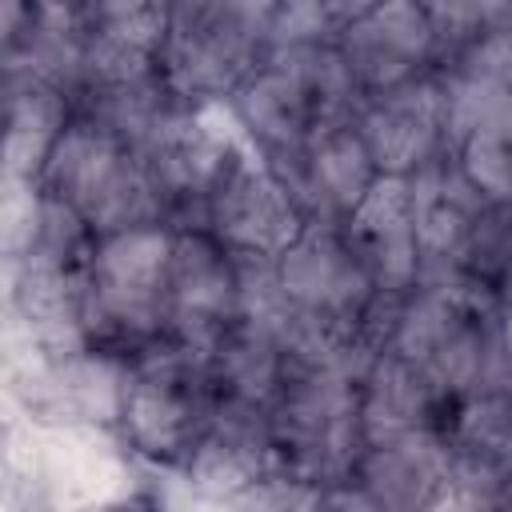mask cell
I'll use <instances>...</instances> for the list:
<instances>
[{
    "label": "cell",
    "mask_w": 512,
    "mask_h": 512,
    "mask_svg": "<svg viewBox=\"0 0 512 512\" xmlns=\"http://www.w3.org/2000/svg\"><path fill=\"white\" fill-rule=\"evenodd\" d=\"M364 96L336 44L272 48L232 92L228 112L240 136L268 160H292L328 120H352Z\"/></svg>",
    "instance_id": "obj_1"
},
{
    "label": "cell",
    "mask_w": 512,
    "mask_h": 512,
    "mask_svg": "<svg viewBox=\"0 0 512 512\" xmlns=\"http://www.w3.org/2000/svg\"><path fill=\"white\" fill-rule=\"evenodd\" d=\"M172 248L176 224H148L96 240L84 288V340L92 352L132 360L164 340Z\"/></svg>",
    "instance_id": "obj_2"
},
{
    "label": "cell",
    "mask_w": 512,
    "mask_h": 512,
    "mask_svg": "<svg viewBox=\"0 0 512 512\" xmlns=\"http://www.w3.org/2000/svg\"><path fill=\"white\" fill-rule=\"evenodd\" d=\"M216 412L220 388L204 352L160 340L124 360L116 424L128 448L148 464L184 472Z\"/></svg>",
    "instance_id": "obj_3"
},
{
    "label": "cell",
    "mask_w": 512,
    "mask_h": 512,
    "mask_svg": "<svg viewBox=\"0 0 512 512\" xmlns=\"http://www.w3.org/2000/svg\"><path fill=\"white\" fill-rule=\"evenodd\" d=\"M268 440L276 476L292 488H324L352 480L364 452L360 376L348 368L292 364L268 408Z\"/></svg>",
    "instance_id": "obj_4"
},
{
    "label": "cell",
    "mask_w": 512,
    "mask_h": 512,
    "mask_svg": "<svg viewBox=\"0 0 512 512\" xmlns=\"http://www.w3.org/2000/svg\"><path fill=\"white\" fill-rule=\"evenodd\" d=\"M40 192L72 208L96 240L128 228L172 224L144 152L88 116H72L40 176Z\"/></svg>",
    "instance_id": "obj_5"
},
{
    "label": "cell",
    "mask_w": 512,
    "mask_h": 512,
    "mask_svg": "<svg viewBox=\"0 0 512 512\" xmlns=\"http://www.w3.org/2000/svg\"><path fill=\"white\" fill-rule=\"evenodd\" d=\"M500 304L456 280H424L384 328V344L420 368L444 396L460 400L492 380Z\"/></svg>",
    "instance_id": "obj_6"
},
{
    "label": "cell",
    "mask_w": 512,
    "mask_h": 512,
    "mask_svg": "<svg viewBox=\"0 0 512 512\" xmlns=\"http://www.w3.org/2000/svg\"><path fill=\"white\" fill-rule=\"evenodd\" d=\"M268 56V4L184 0L168 12L160 80L184 108H220Z\"/></svg>",
    "instance_id": "obj_7"
},
{
    "label": "cell",
    "mask_w": 512,
    "mask_h": 512,
    "mask_svg": "<svg viewBox=\"0 0 512 512\" xmlns=\"http://www.w3.org/2000/svg\"><path fill=\"white\" fill-rule=\"evenodd\" d=\"M196 228L216 236L236 260L276 264L280 252L308 228V212L288 180L252 144H244L208 196Z\"/></svg>",
    "instance_id": "obj_8"
},
{
    "label": "cell",
    "mask_w": 512,
    "mask_h": 512,
    "mask_svg": "<svg viewBox=\"0 0 512 512\" xmlns=\"http://www.w3.org/2000/svg\"><path fill=\"white\" fill-rule=\"evenodd\" d=\"M336 48L364 100L436 76L440 68V32L432 20V4H356Z\"/></svg>",
    "instance_id": "obj_9"
},
{
    "label": "cell",
    "mask_w": 512,
    "mask_h": 512,
    "mask_svg": "<svg viewBox=\"0 0 512 512\" xmlns=\"http://www.w3.org/2000/svg\"><path fill=\"white\" fill-rule=\"evenodd\" d=\"M240 296V260L204 228H176L164 340L208 356L240 320Z\"/></svg>",
    "instance_id": "obj_10"
},
{
    "label": "cell",
    "mask_w": 512,
    "mask_h": 512,
    "mask_svg": "<svg viewBox=\"0 0 512 512\" xmlns=\"http://www.w3.org/2000/svg\"><path fill=\"white\" fill-rule=\"evenodd\" d=\"M248 140H236L228 128L216 124L212 108H184L176 104L172 116L148 136L140 148L160 192L168 204V220L176 228H192L204 216L208 196L224 180L228 164L240 156Z\"/></svg>",
    "instance_id": "obj_11"
},
{
    "label": "cell",
    "mask_w": 512,
    "mask_h": 512,
    "mask_svg": "<svg viewBox=\"0 0 512 512\" xmlns=\"http://www.w3.org/2000/svg\"><path fill=\"white\" fill-rule=\"evenodd\" d=\"M340 232L384 304H400L424 284V252L408 180L380 176L372 192L340 224Z\"/></svg>",
    "instance_id": "obj_12"
},
{
    "label": "cell",
    "mask_w": 512,
    "mask_h": 512,
    "mask_svg": "<svg viewBox=\"0 0 512 512\" xmlns=\"http://www.w3.org/2000/svg\"><path fill=\"white\" fill-rule=\"evenodd\" d=\"M356 128L380 176L412 180L416 172L452 152L448 104L436 76L364 100L356 112Z\"/></svg>",
    "instance_id": "obj_13"
},
{
    "label": "cell",
    "mask_w": 512,
    "mask_h": 512,
    "mask_svg": "<svg viewBox=\"0 0 512 512\" xmlns=\"http://www.w3.org/2000/svg\"><path fill=\"white\" fill-rule=\"evenodd\" d=\"M272 168L288 180L308 220H328V224H344L352 208L380 180L372 152L356 128V116L320 124L292 160L272 164Z\"/></svg>",
    "instance_id": "obj_14"
},
{
    "label": "cell",
    "mask_w": 512,
    "mask_h": 512,
    "mask_svg": "<svg viewBox=\"0 0 512 512\" xmlns=\"http://www.w3.org/2000/svg\"><path fill=\"white\" fill-rule=\"evenodd\" d=\"M188 484L208 500H248L268 480H276L272 440H268V412L220 404L212 428L196 444L192 460L184 464Z\"/></svg>",
    "instance_id": "obj_15"
},
{
    "label": "cell",
    "mask_w": 512,
    "mask_h": 512,
    "mask_svg": "<svg viewBox=\"0 0 512 512\" xmlns=\"http://www.w3.org/2000/svg\"><path fill=\"white\" fill-rule=\"evenodd\" d=\"M452 476V444L444 432H408L372 440L360 452L352 480L384 512H432Z\"/></svg>",
    "instance_id": "obj_16"
},
{
    "label": "cell",
    "mask_w": 512,
    "mask_h": 512,
    "mask_svg": "<svg viewBox=\"0 0 512 512\" xmlns=\"http://www.w3.org/2000/svg\"><path fill=\"white\" fill-rule=\"evenodd\" d=\"M452 404V396H444L420 368H412L388 344H380L360 372V420L368 444L432 428L444 432Z\"/></svg>",
    "instance_id": "obj_17"
},
{
    "label": "cell",
    "mask_w": 512,
    "mask_h": 512,
    "mask_svg": "<svg viewBox=\"0 0 512 512\" xmlns=\"http://www.w3.org/2000/svg\"><path fill=\"white\" fill-rule=\"evenodd\" d=\"M408 184H412L420 252H424V280H448L488 200L464 180L452 152L428 164L424 172H416Z\"/></svg>",
    "instance_id": "obj_18"
},
{
    "label": "cell",
    "mask_w": 512,
    "mask_h": 512,
    "mask_svg": "<svg viewBox=\"0 0 512 512\" xmlns=\"http://www.w3.org/2000/svg\"><path fill=\"white\" fill-rule=\"evenodd\" d=\"M76 116V104L64 88L40 80V76H24V72H8V132H4V168H8V184L12 188H40V176L60 144V136L68 132Z\"/></svg>",
    "instance_id": "obj_19"
},
{
    "label": "cell",
    "mask_w": 512,
    "mask_h": 512,
    "mask_svg": "<svg viewBox=\"0 0 512 512\" xmlns=\"http://www.w3.org/2000/svg\"><path fill=\"white\" fill-rule=\"evenodd\" d=\"M216 388H220V404H236V408H256L268 412L272 400L280 396L288 372H292V356H288V340L280 328L240 316L224 340L208 352Z\"/></svg>",
    "instance_id": "obj_20"
},
{
    "label": "cell",
    "mask_w": 512,
    "mask_h": 512,
    "mask_svg": "<svg viewBox=\"0 0 512 512\" xmlns=\"http://www.w3.org/2000/svg\"><path fill=\"white\" fill-rule=\"evenodd\" d=\"M444 436L456 460L512 480V388L480 384L476 392L460 396Z\"/></svg>",
    "instance_id": "obj_21"
},
{
    "label": "cell",
    "mask_w": 512,
    "mask_h": 512,
    "mask_svg": "<svg viewBox=\"0 0 512 512\" xmlns=\"http://www.w3.org/2000/svg\"><path fill=\"white\" fill-rule=\"evenodd\" d=\"M492 304H512V204H488L448 276Z\"/></svg>",
    "instance_id": "obj_22"
},
{
    "label": "cell",
    "mask_w": 512,
    "mask_h": 512,
    "mask_svg": "<svg viewBox=\"0 0 512 512\" xmlns=\"http://www.w3.org/2000/svg\"><path fill=\"white\" fill-rule=\"evenodd\" d=\"M452 160L488 204H512V104L468 128L452 144Z\"/></svg>",
    "instance_id": "obj_23"
},
{
    "label": "cell",
    "mask_w": 512,
    "mask_h": 512,
    "mask_svg": "<svg viewBox=\"0 0 512 512\" xmlns=\"http://www.w3.org/2000/svg\"><path fill=\"white\" fill-rule=\"evenodd\" d=\"M432 512H512V480L452 456V476Z\"/></svg>",
    "instance_id": "obj_24"
},
{
    "label": "cell",
    "mask_w": 512,
    "mask_h": 512,
    "mask_svg": "<svg viewBox=\"0 0 512 512\" xmlns=\"http://www.w3.org/2000/svg\"><path fill=\"white\" fill-rule=\"evenodd\" d=\"M296 512H384L356 480H336L324 488H312Z\"/></svg>",
    "instance_id": "obj_25"
},
{
    "label": "cell",
    "mask_w": 512,
    "mask_h": 512,
    "mask_svg": "<svg viewBox=\"0 0 512 512\" xmlns=\"http://www.w3.org/2000/svg\"><path fill=\"white\" fill-rule=\"evenodd\" d=\"M488 384L512 388V304H500V312H496V364H492Z\"/></svg>",
    "instance_id": "obj_26"
},
{
    "label": "cell",
    "mask_w": 512,
    "mask_h": 512,
    "mask_svg": "<svg viewBox=\"0 0 512 512\" xmlns=\"http://www.w3.org/2000/svg\"><path fill=\"white\" fill-rule=\"evenodd\" d=\"M508 88H512V52H508Z\"/></svg>",
    "instance_id": "obj_27"
}]
</instances>
